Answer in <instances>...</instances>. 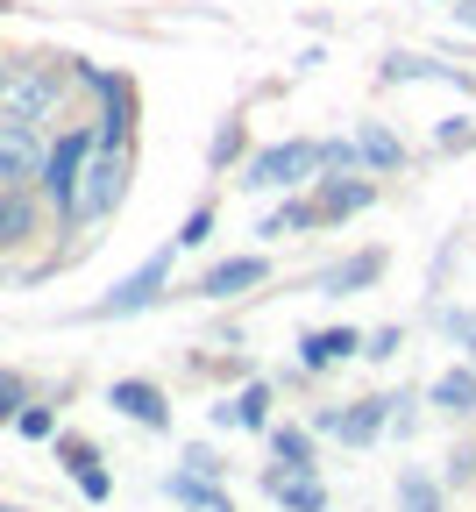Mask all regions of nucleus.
<instances>
[{
  "mask_svg": "<svg viewBox=\"0 0 476 512\" xmlns=\"http://www.w3.org/2000/svg\"><path fill=\"white\" fill-rule=\"evenodd\" d=\"M57 72L50 64H8L0 72V121H43L57 107Z\"/></svg>",
  "mask_w": 476,
  "mask_h": 512,
  "instance_id": "f257e3e1",
  "label": "nucleus"
},
{
  "mask_svg": "<svg viewBox=\"0 0 476 512\" xmlns=\"http://www.w3.org/2000/svg\"><path fill=\"white\" fill-rule=\"evenodd\" d=\"M121 185H128V157H121L114 143H100L93 164H86V178H79V200H72V214H64V221H100V214H114Z\"/></svg>",
  "mask_w": 476,
  "mask_h": 512,
  "instance_id": "f03ea898",
  "label": "nucleus"
},
{
  "mask_svg": "<svg viewBox=\"0 0 476 512\" xmlns=\"http://www.w3.org/2000/svg\"><path fill=\"white\" fill-rule=\"evenodd\" d=\"M86 164H93V136L86 128H72V136H57V150L43 157V192L72 214V200H79V178H86Z\"/></svg>",
  "mask_w": 476,
  "mask_h": 512,
  "instance_id": "7ed1b4c3",
  "label": "nucleus"
},
{
  "mask_svg": "<svg viewBox=\"0 0 476 512\" xmlns=\"http://www.w3.org/2000/svg\"><path fill=\"white\" fill-rule=\"evenodd\" d=\"M313 171H320V143H278V150H263V157L249 164L242 185H256V192H285V185H306Z\"/></svg>",
  "mask_w": 476,
  "mask_h": 512,
  "instance_id": "20e7f679",
  "label": "nucleus"
},
{
  "mask_svg": "<svg viewBox=\"0 0 476 512\" xmlns=\"http://www.w3.org/2000/svg\"><path fill=\"white\" fill-rule=\"evenodd\" d=\"M164 278H171V249H164V256H150V264L135 271V278H121V285H114V292H107V299L93 306V320H121V313H143V306H150V299L164 292Z\"/></svg>",
  "mask_w": 476,
  "mask_h": 512,
  "instance_id": "39448f33",
  "label": "nucleus"
},
{
  "mask_svg": "<svg viewBox=\"0 0 476 512\" xmlns=\"http://www.w3.org/2000/svg\"><path fill=\"white\" fill-rule=\"evenodd\" d=\"M43 171V143L29 121H0V185H29Z\"/></svg>",
  "mask_w": 476,
  "mask_h": 512,
  "instance_id": "423d86ee",
  "label": "nucleus"
},
{
  "mask_svg": "<svg viewBox=\"0 0 476 512\" xmlns=\"http://www.w3.org/2000/svg\"><path fill=\"white\" fill-rule=\"evenodd\" d=\"M377 200V192L363 185V178H342V171H334V178H320V200H313V214L320 221H349V214H363Z\"/></svg>",
  "mask_w": 476,
  "mask_h": 512,
  "instance_id": "0eeeda50",
  "label": "nucleus"
},
{
  "mask_svg": "<svg viewBox=\"0 0 476 512\" xmlns=\"http://www.w3.org/2000/svg\"><path fill=\"white\" fill-rule=\"evenodd\" d=\"M107 399H114L128 420H143V427H171V406H164V392H157V384H143V377H121Z\"/></svg>",
  "mask_w": 476,
  "mask_h": 512,
  "instance_id": "6e6552de",
  "label": "nucleus"
},
{
  "mask_svg": "<svg viewBox=\"0 0 476 512\" xmlns=\"http://www.w3.org/2000/svg\"><path fill=\"white\" fill-rule=\"evenodd\" d=\"M263 256H228V264H214L207 278H199V292L207 299H235V292H249V285H263Z\"/></svg>",
  "mask_w": 476,
  "mask_h": 512,
  "instance_id": "1a4fd4ad",
  "label": "nucleus"
},
{
  "mask_svg": "<svg viewBox=\"0 0 476 512\" xmlns=\"http://www.w3.org/2000/svg\"><path fill=\"white\" fill-rule=\"evenodd\" d=\"M356 349H363L356 328H320V335L299 342V363H306V370H327V363H342V356H356Z\"/></svg>",
  "mask_w": 476,
  "mask_h": 512,
  "instance_id": "9d476101",
  "label": "nucleus"
},
{
  "mask_svg": "<svg viewBox=\"0 0 476 512\" xmlns=\"http://www.w3.org/2000/svg\"><path fill=\"white\" fill-rule=\"evenodd\" d=\"M29 228H36V207H29V192H22V185H0V249L29 242Z\"/></svg>",
  "mask_w": 476,
  "mask_h": 512,
  "instance_id": "9b49d317",
  "label": "nucleus"
},
{
  "mask_svg": "<svg viewBox=\"0 0 476 512\" xmlns=\"http://www.w3.org/2000/svg\"><path fill=\"white\" fill-rule=\"evenodd\" d=\"M377 271H384V256L370 249V256H356V264H334V271L320 278V292H327V299H349V292H363V285H377Z\"/></svg>",
  "mask_w": 476,
  "mask_h": 512,
  "instance_id": "f8f14e48",
  "label": "nucleus"
},
{
  "mask_svg": "<svg viewBox=\"0 0 476 512\" xmlns=\"http://www.w3.org/2000/svg\"><path fill=\"white\" fill-rule=\"evenodd\" d=\"M391 406H398V399H363L356 413H342V441H349V448L377 441V434H384V420H391Z\"/></svg>",
  "mask_w": 476,
  "mask_h": 512,
  "instance_id": "ddd939ff",
  "label": "nucleus"
},
{
  "mask_svg": "<svg viewBox=\"0 0 476 512\" xmlns=\"http://www.w3.org/2000/svg\"><path fill=\"white\" fill-rule=\"evenodd\" d=\"M270 491H278L285 512H320V505H327V491H320L313 470H299V477H270Z\"/></svg>",
  "mask_w": 476,
  "mask_h": 512,
  "instance_id": "4468645a",
  "label": "nucleus"
},
{
  "mask_svg": "<svg viewBox=\"0 0 476 512\" xmlns=\"http://www.w3.org/2000/svg\"><path fill=\"white\" fill-rule=\"evenodd\" d=\"M384 79H448V86H469V72H448V64H434V57H405V50L384 57Z\"/></svg>",
  "mask_w": 476,
  "mask_h": 512,
  "instance_id": "2eb2a0df",
  "label": "nucleus"
},
{
  "mask_svg": "<svg viewBox=\"0 0 476 512\" xmlns=\"http://www.w3.org/2000/svg\"><path fill=\"white\" fill-rule=\"evenodd\" d=\"M171 498H178L185 512H235V505L214 491V477H192V470H185V477H171Z\"/></svg>",
  "mask_w": 476,
  "mask_h": 512,
  "instance_id": "dca6fc26",
  "label": "nucleus"
},
{
  "mask_svg": "<svg viewBox=\"0 0 476 512\" xmlns=\"http://www.w3.org/2000/svg\"><path fill=\"white\" fill-rule=\"evenodd\" d=\"M356 164H370V171H398L405 150H398V136H384V128H356Z\"/></svg>",
  "mask_w": 476,
  "mask_h": 512,
  "instance_id": "f3484780",
  "label": "nucleus"
},
{
  "mask_svg": "<svg viewBox=\"0 0 476 512\" xmlns=\"http://www.w3.org/2000/svg\"><path fill=\"white\" fill-rule=\"evenodd\" d=\"M434 406H441V413H469V406H476V363H469V370H448V377L434 384Z\"/></svg>",
  "mask_w": 476,
  "mask_h": 512,
  "instance_id": "a211bd4d",
  "label": "nucleus"
},
{
  "mask_svg": "<svg viewBox=\"0 0 476 512\" xmlns=\"http://www.w3.org/2000/svg\"><path fill=\"white\" fill-rule=\"evenodd\" d=\"M263 406H270V392H263V384H249V392H242L235 406H221L214 420H221V427H263Z\"/></svg>",
  "mask_w": 476,
  "mask_h": 512,
  "instance_id": "6ab92c4d",
  "label": "nucleus"
},
{
  "mask_svg": "<svg viewBox=\"0 0 476 512\" xmlns=\"http://www.w3.org/2000/svg\"><path fill=\"white\" fill-rule=\"evenodd\" d=\"M270 448H278V463L313 470V434H306V427H278V434H270Z\"/></svg>",
  "mask_w": 476,
  "mask_h": 512,
  "instance_id": "aec40b11",
  "label": "nucleus"
},
{
  "mask_svg": "<svg viewBox=\"0 0 476 512\" xmlns=\"http://www.w3.org/2000/svg\"><path fill=\"white\" fill-rule=\"evenodd\" d=\"M398 505H405V512H441V491H434L427 477H405V484H398Z\"/></svg>",
  "mask_w": 476,
  "mask_h": 512,
  "instance_id": "412c9836",
  "label": "nucleus"
},
{
  "mask_svg": "<svg viewBox=\"0 0 476 512\" xmlns=\"http://www.w3.org/2000/svg\"><path fill=\"white\" fill-rule=\"evenodd\" d=\"M320 171H356V143H320Z\"/></svg>",
  "mask_w": 476,
  "mask_h": 512,
  "instance_id": "4be33fe9",
  "label": "nucleus"
},
{
  "mask_svg": "<svg viewBox=\"0 0 476 512\" xmlns=\"http://www.w3.org/2000/svg\"><path fill=\"white\" fill-rule=\"evenodd\" d=\"M79 491H86V498H107V491H114V477H107L100 463H79Z\"/></svg>",
  "mask_w": 476,
  "mask_h": 512,
  "instance_id": "5701e85b",
  "label": "nucleus"
},
{
  "mask_svg": "<svg viewBox=\"0 0 476 512\" xmlns=\"http://www.w3.org/2000/svg\"><path fill=\"white\" fill-rule=\"evenodd\" d=\"M207 228H214V207H199L185 228H178V249H192V242H207Z\"/></svg>",
  "mask_w": 476,
  "mask_h": 512,
  "instance_id": "b1692460",
  "label": "nucleus"
},
{
  "mask_svg": "<svg viewBox=\"0 0 476 512\" xmlns=\"http://www.w3.org/2000/svg\"><path fill=\"white\" fill-rule=\"evenodd\" d=\"M242 150V121H221V136H214V164H228Z\"/></svg>",
  "mask_w": 476,
  "mask_h": 512,
  "instance_id": "393cba45",
  "label": "nucleus"
},
{
  "mask_svg": "<svg viewBox=\"0 0 476 512\" xmlns=\"http://www.w3.org/2000/svg\"><path fill=\"white\" fill-rule=\"evenodd\" d=\"M0 420H22V377H0Z\"/></svg>",
  "mask_w": 476,
  "mask_h": 512,
  "instance_id": "a878e982",
  "label": "nucleus"
},
{
  "mask_svg": "<svg viewBox=\"0 0 476 512\" xmlns=\"http://www.w3.org/2000/svg\"><path fill=\"white\" fill-rule=\"evenodd\" d=\"M476 477V448H455V456H448V484H469Z\"/></svg>",
  "mask_w": 476,
  "mask_h": 512,
  "instance_id": "bb28decb",
  "label": "nucleus"
},
{
  "mask_svg": "<svg viewBox=\"0 0 476 512\" xmlns=\"http://www.w3.org/2000/svg\"><path fill=\"white\" fill-rule=\"evenodd\" d=\"M22 434H36V441H43V434H50V413H43V406H29V413H22Z\"/></svg>",
  "mask_w": 476,
  "mask_h": 512,
  "instance_id": "cd10ccee",
  "label": "nucleus"
},
{
  "mask_svg": "<svg viewBox=\"0 0 476 512\" xmlns=\"http://www.w3.org/2000/svg\"><path fill=\"white\" fill-rule=\"evenodd\" d=\"M455 22H462V29H476V0H455Z\"/></svg>",
  "mask_w": 476,
  "mask_h": 512,
  "instance_id": "c85d7f7f",
  "label": "nucleus"
},
{
  "mask_svg": "<svg viewBox=\"0 0 476 512\" xmlns=\"http://www.w3.org/2000/svg\"><path fill=\"white\" fill-rule=\"evenodd\" d=\"M469 363H476V335H469Z\"/></svg>",
  "mask_w": 476,
  "mask_h": 512,
  "instance_id": "c756f323",
  "label": "nucleus"
}]
</instances>
